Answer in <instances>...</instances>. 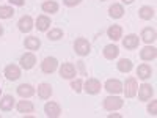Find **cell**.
<instances>
[{
  "label": "cell",
  "mask_w": 157,
  "mask_h": 118,
  "mask_svg": "<svg viewBox=\"0 0 157 118\" xmlns=\"http://www.w3.org/2000/svg\"><path fill=\"white\" fill-rule=\"evenodd\" d=\"M123 106H124V101H123L120 96H116V95H110V96H107L105 99H104V102H102V107L105 109L107 112L120 110Z\"/></svg>",
  "instance_id": "cell-1"
},
{
  "label": "cell",
  "mask_w": 157,
  "mask_h": 118,
  "mask_svg": "<svg viewBox=\"0 0 157 118\" xmlns=\"http://www.w3.org/2000/svg\"><path fill=\"white\" fill-rule=\"evenodd\" d=\"M74 50L77 55L80 57H86L90 52H91V44L86 38H77L74 41Z\"/></svg>",
  "instance_id": "cell-2"
},
{
  "label": "cell",
  "mask_w": 157,
  "mask_h": 118,
  "mask_svg": "<svg viewBox=\"0 0 157 118\" xmlns=\"http://www.w3.org/2000/svg\"><path fill=\"white\" fill-rule=\"evenodd\" d=\"M137 90H138V82L135 77H127L124 84H123V91L126 98H135L137 96Z\"/></svg>",
  "instance_id": "cell-3"
},
{
  "label": "cell",
  "mask_w": 157,
  "mask_h": 118,
  "mask_svg": "<svg viewBox=\"0 0 157 118\" xmlns=\"http://www.w3.org/2000/svg\"><path fill=\"white\" fill-rule=\"evenodd\" d=\"M101 88H102L101 82L98 81V79H94V77H90V79H86V81L83 82V91L88 93V95H98L101 91Z\"/></svg>",
  "instance_id": "cell-4"
},
{
  "label": "cell",
  "mask_w": 157,
  "mask_h": 118,
  "mask_svg": "<svg viewBox=\"0 0 157 118\" xmlns=\"http://www.w3.org/2000/svg\"><path fill=\"white\" fill-rule=\"evenodd\" d=\"M58 68V60L55 57H46L41 63V71L44 74H52V73H55Z\"/></svg>",
  "instance_id": "cell-5"
},
{
  "label": "cell",
  "mask_w": 157,
  "mask_h": 118,
  "mask_svg": "<svg viewBox=\"0 0 157 118\" xmlns=\"http://www.w3.org/2000/svg\"><path fill=\"white\" fill-rule=\"evenodd\" d=\"M104 88L110 95H120V93H123V82L120 79H109L105 82V85H104Z\"/></svg>",
  "instance_id": "cell-6"
},
{
  "label": "cell",
  "mask_w": 157,
  "mask_h": 118,
  "mask_svg": "<svg viewBox=\"0 0 157 118\" xmlns=\"http://www.w3.org/2000/svg\"><path fill=\"white\" fill-rule=\"evenodd\" d=\"M137 93L140 101H149L154 96V87L151 84H141L137 90Z\"/></svg>",
  "instance_id": "cell-7"
},
{
  "label": "cell",
  "mask_w": 157,
  "mask_h": 118,
  "mask_svg": "<svg viewBox=\"0 0 157 118\" xmlns=\"http://www.w3.org/2000/svg\"><path fill=\"white\" fill-rule=\"evenodd\" d=\"M44 113H46V116H49V118H58V116L61 115V107H60V104H58V102H54V101L46 102V106H44Z\"/></svg>",
  "instance_id": "cell-8"
},
{
  "label": "cell",
  "mask_w": 157,
  "mask_h": 118,
  "mask_svg": "<svg viewBox=\"0 0 157 118\" xmlns=\"http://www.w3.org/2000/svg\"><path fill=\"white\" fill-rule=\"evenodd\" d=\"M19 63H21V68L22 69L29 71V69H32L35 65H36V57H35L33 52H25V54L21 57Z\"/></svg>",
  "instance_id": "cell-9"
},
{
  "label": "cell",
  "mask_w": 157,
  "mask_h": 118,
  "mask_svg": "<svg viewBox=\"0 0 157 118\" xmlns=\"http://www.w3.org/2000/svg\"><path fill=\"white\" fill-rule=\"evenodd\" d=\"M138 46H140V38H138V35L130 33V35H126V38H123V47H124V49H127V50H135Z\"/></svg>",
  "instance_id": "cell-10"
},
{
  "label": "cell",
  "mask_w": 157,
  "mask_h": 118,
  "mask_svg": "<svg viewBox=\"0 0 157 118\" xmlns=\"http://www.w3.org/2000/svg\"><path fill=\"white\" fill-rule=\"evenodd\" d=\"M140 39L143 43H146V44H152L155 39H157V32L154 27H145L141 30L140 33Z\"/></svg>",
  "instance_id": "cell-11"
},
{
  "label": "cell",
  "mask_w": 157,
  "mask_h": 118,
  "mask_svg": "<svg viewBox=\"0 0 157 118\" xmlns=\"http://www.w3.org/2000/svg\"><path fill=\"white\" fill-rule=\"evenodd\" d=\"M140 58L143 61H151V60H155L157 58V49L151 44L145 46L141 50H140Z\"/></svg>",
  "instance_id": "cell-12"
},
{
  "label": "cell",
  "mask_w": 157,
  "mask_h": 118,
  "mask_svg": "<svg viewBox=\"0 0 157 118\" xmlns=\"http://www.w3.org/2000/svg\"><path fill=\"white\" fill-rule=\"evenodd\" d=\"M3 74H5V77L8 79V81H17V79L21 77V68L17 66V65H14V63L6 65Z\"/></svg>",
  "instance_id": "cell-13"
},
{
  "label": "cell",
  "mask_w": 157,
  "mask_h": 118,
  "mask_svg": "<svg viewBox=\"0 0 157 118\" xmlns=\"http://www.w3.org/2000/svg\"><path fill=\"white\" fill-rule=\"evenodd\" d=\"M77 74V69L72 63H61V66H60V76L63 79H74Z\"/></svg>",
  "instance_id": "cell-14"
},
{
  "label": "cell",
  "mask_w": 157,
  "mask_h": 118,
  "mask_svg": "<svg viewBox=\"0 0 157 118\" xmlns=\"http://www.w3.org/2000/svg\"><path fill=\"white\" fill-rule=\"evenodd\" d=\"M17 27H19V32H22V33H30L32 30H33V19H32V16H22L21 19H19V22H17Z\"/></svg>",
  "instance_id": "cell-15"
},
{
  "label": "cell",
  "mask_w": 157,
  "mask_h": 118,
  "mask_svg": "<svg viewBox=\"0 0 157 118\" xmlns=\"http://www.w3.org/2000/svg\"><path fill=\"white\" fill-rule=\"evenodd\" d=\"M35 93H36V90H35V87L30 85V84H21V85L17 87V95H19L21 98L29 99V98H32Z\"/></svg>",
  "instance_id": "cell-16"
},
{
  "label": "cell",
  "mask_w": 157,
  "mask_h": 118,
  "mask_svg": "<svg viewBox=\"0 0 157 118\" xmlns=\"http://www.w3.org/2000/svg\"><path fill=\"white\" fill-rule=\"evenodd\" d=\"M107 36L112 39V41H120V39L123 38V29H121V25H110V27L107 29Z\"/></svg>",
  "instance_id": "cell-17"
},
{
  "label": "cell",
  "mask_w": 157,
  "mask_h": 118,
  "mask_svg": "<svg viewBox=\"0 0 157 118\" xmlns=\"http://www.w3.org/2000/svg\"><path fill=\"white\" fill-rule=\"evenodd\" d=\"M16 109L19 113H33L35 112V106L32 101H25V98H22V101H19L16 104Z\"/></svg>",
  "instance_id": "cell-18"
},
{
  "label": "cell",
  "mask_w": 157,
  "mask_h": 118,
  "mask_svg": "<svg viewBox=\"0 0 157 118\" xmlns=\"http://www.w3.org/2000/svg\"><path fill=\"white\" fill-rule=\"evenodd\" d=\"M24 47L27 50H38L39 47H41V39H39L38 36H29L24 39Z\"/></svg>",
  "instance_id": "cell-19"
},
{
  "label": "cell",
  "mask_w": 157,
  "mask_h": 118,
  "mask_svg": "<svg viewBox=\"0 0 157 118\" xmlns=\"http://www.w3.org/2000/svg\"><path fill=\"white\" fill-rule=\"evenodd\" d=\"M35 27L38 29V32H47L50 27V18L46 14H41L36 18V25Z\"/></svg>",
  "instance_id": "cell-20"
},
{
  "label": "cell",
  "mask_w": 157,
  "mask_h": 118,
  "mask_svg": "<svg viewBox=\"0 0 157 118\" xmlns=\"http://www.w3.org/2000/svg\"><path fill=\"white\" fill-rule=\"evenodd\" d=\"M52 96V85L47 82H43L38 85V98L41 99H49Z\"/></svg>",
  "instance_id": "cell-21"
},
{
  "label": "cell",
  "mask_w": 157,
  "mask_h": 118,
  "mask_svg": "<svg viewBox=\"0 0 157 118\" xmlns=\"http://www.w3.org/2000/svg\"><path fill=\"white\" fill-rule=\"evenodd\" d=\"M14 98H13L11 95H5L2 96V99H0V110L3 112H10L13 110V107H14Z\"/></svg>",
  "instance_id": "cell-22"
},
{
  "label": "cell",
  "mask_w": 157,
  "mask_h": 118,
  "mask_svg": "<svg viewBox=\"0 0 157 118\" xmlns=\"http://www.w3.org/2000/svg\"><path fill=\"white\" fill-rule=\"evenodd\" d=\"M102 54L107 60H115L118 55H120V49H118V46H115V44H107L105 47H104Z\"/></svg>",
  "instance_id": "cell-23"
},
{
  "label": "cell",
  "mask_w": 157,
  "mask_h": 118,
  "mask_svg": "<svg viewBox=\"0 0 157 118\" xmlns=\"http://www.w3.org/2000/svg\"><path fill=\"white\" fill-rule=\"evenodd\" d=\"M137 76H138V79H141V81H148V79L152 76V68L149 66V65L143 63L137 68Z\"/></svg>",
  "instance_id": "cell-24"
},
{
  "label": "cell",
  "mask_w": 157,
  "mask_h": 118,
  "mask_svg": "<svg viewBox=\"0 0 157 118\" xmlns=\"http://www.w3.org/2000/svg\"><path fill=\"white\" fill-rule=\"evenodd\" d=\"M109 16L112 19H121L124 16V8L121 3H113L110 8H109Z\"/></svg>",
  "instance_id": "cell-25"
},
{
  "label": "cell",
  "mask_w": 157,
  "mask_h": 118,
  "mask_svg": "<svg viewBox=\"0 0 157 118\" xmlns=\"http://www.w3.org/2000/svg\"><path fill=\"white\" fill-rule=\"evenodd\" d=\"M154 16H155V11H154L152 6L145 5V6H141V8L138 10V18L143 19V21H151Z\"/></svg>",
  "instance_id": "cell-26"
},
{
  "label": "cell",
  "mask_w": 157,
  "mask_h": 118,
  "mask_svg": "<svg viewBox=\"0 0 157 118\" xmlns=\"http://www.w3.org/2000/svg\"><path fill=\"white\" fill-rule=\"evenodd\" d=\"M116 68H118V71H120V73L127 74V73L132 71L134 63H132V60H130V58H121L120 61L116 63Z\"/></svg>",
  "instance_id": "cell-27"
},
{
  "label": "cell",
  "mask_w": 157,
  "mask_h": 118,
  "mask_svg": "<svg viewBox=\"0 0 157 118\" xmlns=\"http://www.w3.org/2000/svg\"><path fill=\"white\" fill-rule=\"evenodd\" d=\"M58 3L54 2V0H46V2L41 5V10L44 13H49V14H55V13H58Z\"/></svg>",
  "instance_id": "cell-28"
},
{
  "label": "cell",
  "mask_w": 157,
  "mask_h": 118,
  "mask_svg": "<svg viewBox=\"0 0 157 118\" xmlns=\"http://www.w3.org/2000/svg\"><path fill=\"white\" fill-rule=\"evenodd\" d=\"M63 30L61 29H50L47 32V38H49V41H58V39L63 38Z\"/></svg>",
  "instance_id": "cell-29"
},
{
  "label": "cell",
  "mask_w": 157,
  "mask_h": 118,
  "mask_svg": "<svg viewBox=\"0 0 157 118\" xmlns=\"http://www.w3.org/2000/svg\"><path fill=\"white\" fill-rule=\"evenodd\" d=\"M13 16H14V10H13V6H8V5L0 6V19H10Z\"/></svg>",
  "instance_id": "cell-30"
},
{
  "label": "cell",
  "mask_w": 157,
  "mask_h": 118,
  "mask_svg": "<svg viewBox=\"0 0 157 118\" xmlns=\"http://www.w3.org/2000/svg\"><path fill=\"white\" fill-rule=\"evenodd\" d=\"M71 88L75 91V93H82L83 91V81L82 79H75V81L71 82Z\"/></svg>",
  "instance_id": "cell-31"
},
{
  "label": "cell",
  "mask_w": 157,
  "mask_h": 118,
  "mask_svg": "<svg viewBox=\"0 0 157 118\" xmlns=\"http://www.w3.org/2000/svg\"><path fill=\"white\" fill-rule=\"evenodd\" d=\"M148 113L151 115V116H155L157 115V101H151L149 104H148Z\"/></svg>",
  "instance_id": "cell-32"
},
{
  "label": "cell",
  "mask_w": 157,
  "mask_h": 118,
  "mask_svg": "<svg viewBox=\"0 0 157 118\" xmlns=\"http://www.w3.org/2000/svg\"><path fill=\"white\" fill-rule=\"evenodd\" d=\"M63 3L66 6H75L78 3H82V0H63Z\"/></svg>",
  "instance_id": "cell-33"
},
{
  "label": "cell",
  "mask_w": 157,
  "mask_h": 118,
  "mask_svg": "<svg viewBox=\"0 0 157 118\" xmlns=\"http://www.w3.org/2000/svg\"><path fill=\"white\" fill-rule=\"evenodd\" d=\"M11 5H16V6H24L25 5V0H8Z\"/></svg>",
  "instance_id": "cell-34"
},
{
  "label": "cell",
  "mask_w": 157,
  "mask_h": 118,
  "mask_svg": "<svg viewBox=\"0 0 157 118\" xmlns=\"http://www.w3.org/2000/svg\"><path fill=\"white\" fill-rule=\"evenodd\" d=\"M123 3H126V5H130V3H134V0H121Z\"/></svg>",
  "instance_id": "cell-35"
},
{
  "label": "cell",
  "mask_w": 157,
  "mask_h": 118,
  "mask_svg": "<svg viewBox=\"0 0 157 118\" xmlns=\"http://www.w3.org/2000/svg\"><path fill=\"white\" fill-rule=\"evenodd\" d=\"M109 116H110V118H112V116H121V115H120V113H110V115H109Z\"/></svg>",
  "instance_id": "cell-36"
},
{
  "label": "cell",
  "mask_w": 157,
  "mask_h": 118,
  "mask_svg": "<svg viewBox=\"0 0 157 118\" xmlns=\"http://www.w3.org/2000/svg\"><path fill=\"white\" fill-rule=\"evenodd\" d=\"M2 35H3V27L0 25V36H2Z\"/></svg>",
  "instance_id": "cell-37"
},
{
  "label": "cell",
  "mask_w": 157,
  "mask_h": 118,
  "mask_svg": "<svg viewBox=\"0 0 157 118\" xmlns=\"http://www.w3.org/2000/svg\"><path fill=\"white\" fill-rule=\"evenodd\" d=\"M0 96H2V88H0Z\"/></svg>",
  "instance_id": "cell-38"
},
{
  "label": "cell",
  "mask_w": 157,
  "mask_h": 118,
  "mask_svg": "<svg viewBox=\"0 0 157 118\" xmlns=\"http://www.w3.org/2000/svg\"><path fill=\"white\" fill-rule=\"evenodd\" d=\"M101 2H105V0H101Z\"/></svg>",
  "instance_id": "cell-39"
}]
</instances>
